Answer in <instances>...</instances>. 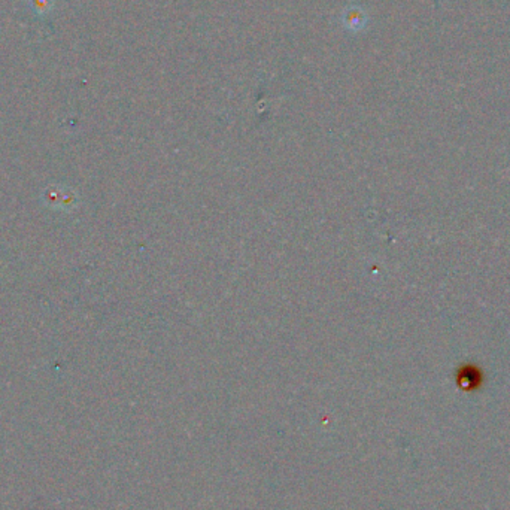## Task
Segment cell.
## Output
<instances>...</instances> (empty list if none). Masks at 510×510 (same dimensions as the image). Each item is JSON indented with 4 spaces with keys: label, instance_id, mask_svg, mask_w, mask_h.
<instances>
[{
    "label": "cell",
    "instance_id": "cell-1",
    "mask_svg": "<svg viewBox=\"0 0 510 510\" xmlns=\"http://www.w3.org/2000/svg\"><path fill=\"white\" fill-rule=\"evenodd\" d=\"M51 2L52 0H33V8L36 9V12H45L50 9Z\"/></svg>",
    "mask_w": 510,
    "mask_h": 510
}]
</instances>
